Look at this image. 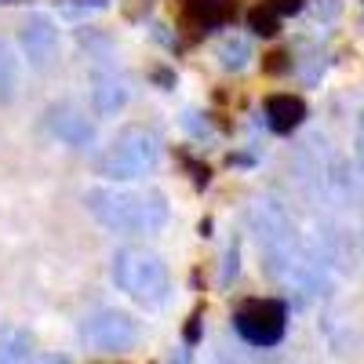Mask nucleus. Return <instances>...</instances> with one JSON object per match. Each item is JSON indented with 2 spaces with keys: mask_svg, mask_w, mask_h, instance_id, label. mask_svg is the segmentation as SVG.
Listing matches in <instances>:
<instances>
[{
  "mask_svg": "<svg viewBox=\"0 0 364 364\" xmlns=\"http://www.w3.org/2000/svg\"><path fill=\"white\" fill-rule=\"evenodd\" d=\"M44 128L55 142H66L73 149H84L91 139H95V128H91L87 113L77 102H55L44 109Z\"/></svg>",
  "mask_w": 364,
  "mask_h": 364,
  "instance_id": "6",
  "label": "nucleus"
},
{
  "mask_svg": "<svg viewBox=\"0 0 364 364\" xmlns=\"http://www.w3.org/2000/svg\"><path fill=\"white\" fill-rule=\"evenodd\" d=\"M77 339L95 353H120L139 343V321L124 310H95L80 321Z\"/></svg>",
  "mask_w": 364,
  "mask_h": 364,
  "instance_id": "4",
  "label": "nucleus"
},
{
  "mask_svg": "<svg viewBox=\"0 0 364 364\" xmlns=\"http://www.w3.org/2000/svg\"><path fill=\"white\" fill-rule=\"evenodd\" d=\"M124 102H128V87L120 77H99L95 87H91V106L102 117H113L117 109H124Z\"/></svg>",
  "mask_w": 364,
  "mask_h": 364,
  "instance_id": "10",
  "label": "nucleus"
},
{
  "mask_svg": "<svg viewBox=\"0 0 364 364\" xmlns=\"http://www.w3.org/2000/svg\"><path fill=\"white\" fill-rule=\"evenodd\" d=\"M4 4H18V0H4Z\"/></svg>",
  "mask_w": 364,
  "mask_h": 364,
  "instance_id": "20",
  "label": "nucleus"
},
{
  "mask_svg": "<svg viewBox=\"0 0 364 364\" xmlns=\"http://www.w3.org/2000/svg\"><path fill=\"white\" fill-rule=\"evenodd\" d=\"M29 360V336L15 324L0 328V364H22Z\"/></svg>",
  "mask_w": 364,
  "mask_h": 364,
  "instance_id": "11",
  "label": "nucleus"
},
{
  "mask_svg": "<svg viewBox=\"0 0 364 364\" xmlns=\"http://www.w3.org/2000/svg\"><path fill=\"white\" fill-rule=\"evenodd\" d=\"M302 117H306V102H302L299 95H269L266 99V120L277 135L295 132L302 124Z\"/></svg>",
  "mask_w": 364,
  "mask_h": 364,
  "instance_id": "9",
  "label": "nucleus"
},
{
  "mask_svg": "<svg viewBox=\"0 0 364 364\" xmlns=\"http://www.w3.org/2000/svg\"><path fill=\"white\" fill-rule=\"evenodd\" d=\"M113 284L146 310L164 306V299L171 291L164 259L157 252H146V248H120L113 255Z\"/></svg>",
  "mask_w": 364,
  "mask_h": 364,
  "instance_id": "2",
  "label": "nucleus"
},
{
  "mask_svg": "<svg viewBox=\"0 0 364 364\" xmlns=\"http://www.w3.org/2000/svg\"><path fill=\"white\" fill-rule=\"evenodd\" d=\"M200 339V310H193L190 324H186V343H197Z\"/></svg>",
  "mask_w": 364,
  "mask_h": 364,
  "instance_id": "17",
  "label": "nucleus"
},
{
  "mask_svg": "<svg viewBox=\"0 0 364 364\" xmlns=\"http://www.w3.org/2000/svg\"><path fill=\"white\" fill-rule=\"evenodd\" d=\"M84 208L113 233H157L168 223V197L161 190H113L95 186L84 193Z\"/></svg>",
  "mask_w": 364,
  "mask_h": 364,
  "instance_id": "1",
  "label": "nucleus"
},
{
  "mask_svg": "<svg viewBox=\"0 0 364 364\" xmlns=\"http://www.w3.org/2000/svg\"><path fill=\"white\" fill-rule=\"evenodd\" d=\"M15 91H18V58L0 41V102H11Z\"/></svg>",
  "mask_w": 364,
  "mask_h": 364,
  "instance_id": "12",
  "label": "nucleus"
},
{
  "mask_svg": "<svg viewBox=\"0 0 364 364\" xmlns=\"http://www.w3.org/2000/svg\"><path fill=\"white\" fill-rule=\"evenodd\" d=\"M237 18V0H182V26L190 33H208L215 26H226Z\"/></svg>",
  "mask_w": 364,
  "mask_h": 364,
  "instance_id": "8",
  "label": "nucleus"
},
{
  "mask_svg": "<svg viewBox=\"0 0 364 364\" xmlns=\"http://www.w3.org/2000/svg\"><path fill=\"white\" fill-rule=\"evenodd\" d=\"M284 321L288 310L277 299H248L233 317L240 339H248L252 346H277L284 339Z\"/></svg>",
  "mask_w": 364,
  "mask_h": 364,
  "instance_id": "5",
  "label": "nucleus"
},
{
  "mask_svg": "<svg viewBox=\"0 0 364 364\" xmlns=\"http://www.w3.org/2000/svg\"><path fill=\"white\" fill-rule=\"evenodd\" d=\"M262 70H266V73H284V70H288V55H284V51H269L266 63H262Z\"/></svg>",
  "mask_w": 364,
  "mask_h": 364,
  "instance_id": "16",
  "label": "nucleus"
},
{
  "mask_svg": "<svg viewBox=\"0 0 364 364\" xmlns=\"http://www.w3.org/2000/svg\"><path fill=\"white\" fill-rule=\"evenodd\" d=\"M37 364H70V357H58V353H48V357H41Z\"/></svg>",
  "mask_w": 364,
  "mask_h": 364,
  "instance_id": "18",
  "label": "nucleus"
},
{
  "mask_svg": "<svg viewBox=\"0 0 364 364\" xmlns=\"http://www.w3.org/2000/svg\"><path fill=\"white\" fill-rule=\"evenodd\" d=\"M18 44H22V55L29 58V66L48 70L58 58V26L48 15H29L18 29Z\"/></svg>",
  "mask_w": 364,
  "mask_h": 364,
  "instance_id": "7",
  "label": "nucleus"
},
{
  "mask_svg": "<svg viewBox=\"0 0 364 364\" xmlns=\"http://www.w3.org/2000/svg\"><path fill=\"white\" fill-rule=\"evenodd\" d=\"M248 29H252L255 37H273L281 29V15L273 11L269 4H259V8L248 11Z\"/></svg>",
  "mask_w": 364,
  "mask_h": 364,
  "instance_id": "13",
  "label": "nucleus"
},
{
  "mask_svg": "<svg viewBox=\"0 0 364 364\" xmlns=\"http://www.w3.org/2000/svg\"><path fill=\"white\" fill-rule=\"evenodd\" d=\"M157 161H161L157 135L132 124L106 146V154L95 161V171L106 175V178H117V182H128V178H139L146 171H154Z\"/></svg>",
  "mask_w": 364,
  "mask_h": 364,
  "instance_id": "3",
  "label": "nucleus"
},
{
  "mask_svg": "<svg viewBox=\"0 0 364 364\" xmlns=\"http://www.w3.org/2000/svg\"><path fill=\"white\" fill-rule=\"evenodd\" d=\"M245 55H248V44H226L223 48V66H233V70H240L245 66Z\"/></svg>",
  "mask_w": 364,
  "mask_h": 364,
  "instance_id": "15",
  "label": "nucleus"
},
{
  "mask_svg": "<svg viewBox=\"0 0 364 364\" xmlns=\"http://www.w3.org/2000/svg\"><path fill=\"white\" fill-rule=\"evenodd\" d=\"M154 77H157V80H161V84H175V77H171V73H168V70H157V73H154Z\"/></svg>",
  "mask_w": 364,
  "mask_h": 364,
  "instance_id": "19",
  "label": "nucleus"
},
{
  "mask_svg": "<svg viewBox=\"0 0 364 364\" xmlns=\"http://www.w3.org/2000/svg\"><path fill=\"white\" fill-rule=\"evenodd\" d=\"M178 161H182V164H186V171H190V178H193V186H197V190H204V186H208V182H211V168H208V164H200V161H193L190 154H178Z\"/></svg>",
  "mask_w": 364,
  "mask_h": 364,
  "instance_id": "14",
  "label": "nucleus"
}]
</instances>
